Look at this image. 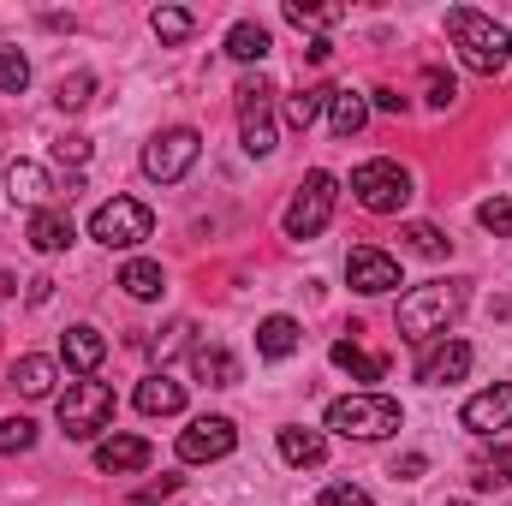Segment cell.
<instances>
[{"instance_id": "4fadbf2b", "label": "cell", "mask_w": 512, "mask_h": 506, "mask_svg": "<svg viewBox=\"0 0 512 506\" xmlns=\"http://www.w3.org/2000/svg\"><path fill=\"white\" fill-rule=\"evenodd\" d=\"M6 191H12V203L48 209L66 185H54V179H48V167H36V161H12V167H6ZM66 197H72V191H66Z\"/></svg>"}, {"instance_id": "44dd1931", "label": "cell", "mask_w": 512, "mask_h": 506, "mask_svg": "<svg viewBox=\"0 0 512 506\" xmlns=\"http://www.w3.org/2000/svg\"><path fill=\"white\" fill-rule=\"evenodd\" d=\"M280 459L298 465V471H304V465H322V459H328V441H322L316 429H280Z\"/></svg>"}, {"instance_id": "2e32d148", "label": "cell", "mask_w": 512, "mask_h": 506, "mask_svg": "<svg viewBox=\"0 0 512 506\" xmlns=\"http://www.w3.org/2000/svg\"><path fill=\"white\" fill-rule=\"evenodd\" d=\"M24 239H30L42 256H54V251H66L78 233H72V215H66V209H36L30 227H24Z\"/></svg>"}, {"instance_id": "4dcf8cb0", "label": "cell", "mask_w": 512, "mask_h": 506, "mask_svg": "<svg viewBox=\"0 0 512 506\" xmlns=\"http://www.w3.org/2000/svg\"><path fill=\"white\" fill-rule=\"evenodd\" d=\"M90 96H96V78H90V72H72V78H60V84H54V102H60L66 114L90 108Z\"/></svg>"}, {"instance_id": "4316f807", "label": "cell", "mask_w": 512, "mask_h": 506, "mask_svg": "<svg viewBox=\"0 0 512 506\" xmlns=\"http://www.w3.org/2000/svg\"><path fill=\"white\" fill-rule=\"evenodd\" d=\"M120 286H126L131 298H155L167 280H161V262H149V256H137V262H126L120 268Z\"/></svg>"}, {"instance_id": "836d02e7", "label": "cell", "mask_w": 512, "mask_h": 506, "mask_svg": "<svg viewBox=\"0 0 512 506\" xmlns=\"http://www.w3.org/2000/svg\"><path fill=\"white\" fill-rule=\"evenodd\" d=\"M149 24H155L161 42H185V36H191V12H179V6H155Z\"/></svg>"}, {"instance_id": "484cf974", "label": "cell", "mask_w": 512, "mask_h": 506, "mask_svg": "<svg viewBox=\"0 0 512 506\" xmlns=\"http://www.w3.org/2000/svg\"><path fill=\"white\" fill-rule=\"evenodd\" d=\"M328 102H334V84H310V90H298V96L286 102V120H292L298 131H310L316 120H322Z\"/></svg>"}, {"instance_id": "ac0fdd59", "label": "cell", "mask_w": 512, "mask_h": 506, "mask_svg": "<svg viewBox=\"0 0 512 506\" xmlns=\"http://www.w3.org/2000/svg\"><path fill=\"white\" fill-rule=\"evenodd\" d=\"M60 352H66V364H72V370H84V376H90V370L108 358V340H102L96 328H66V334H60Z\"/></svg>"}, {"instance_id": "8992f818", "label": "cell", "mask_w": 512, "mask_h": 506, "mask_svg": "<svg viewBox=\"0 0 512 506\" xmlns=\"http://www.w3.org/2000/svg\"><path fill=\"white\" fill-rule=\"evenodd\" d=\"M352 197L370 209V215H399L411 203V173L399 161H364L352 173Z\"/></svg>"}, {"instance_id": "cb8c5ba5", "label": "cell", "mask_w": 512, "mask_h": 506, "mask_svg": "<svg viewBox=\"0 0 512 506\" xmlns=\"http://www.w3.org/2000/svg\"><path fill=\"white\" fill-rule=\"evenodd\" d=\"M471 483L477 489H507L512 483V447H489L471 459Z\"/></svg>"}, {"instance_id": "60d3db41", "label": "cell", "mask_w": 512, "mask_h": 506, "mask_svg": "<svg viewBox=\"0 0 512 506\" xmlns=\"http://www.w3.org/2000/svg\"><path fill=\"white\" fill-rule=\"evenodd\" d=\"M376 108H382V114H405V96H399V90H376Z\"/></svg>"}, {"instance_id": "9c48e42d", "label": "cell", "mask_w": 512, "mask_h": 506, "mask_svg": "<svg viewBox=\"0 0 512 506\" xmlns=\"http://www.w3.org/2000/svg\"><path fill=\"white\" fill-rule=\"evenodd\" d=\"M197 149H203V137H197L191 126L161 131V137L143 149V173H149V179H161V185H173V179H185V173H191Z\"/></svg>"}, {"instance_id": "9a60e30c", "label": "cell", "mask_w": 512, "mask_h": 506, "mask_svg": "<svg viewBox=\"0 0 512 506\" xmlns=\"http://www.w3.org/2000/svg\"><path fill=\"white\" fill-rule=\"evenodd\" d=\"M143 465H149V441L143 435H108L96 447V471H108V477H126V471H143Z\"/></svg>"}, {"instance_id": "d4e9b609", "label": "cell", "mask_w": 512, "mask_h": 506, "mask_svg": "<svg viewBox=\"0 0 512 506\" xmlns=\"http://www.w3.org/2000/svg\"><path fill=\"white\" fill-rule=\"evenodd\" d=\"M12 387H18L24 399H48V393H54V364H48V358H18V364H12Z\"/></svg>"}, {"instance_id": "83f0119b", "label": "cell", "mask_w": 512, "mask_h": 506, "mask_svg": "<svg viewBox=\"0 0 512 506\" xmlns=\"http://www.w3.org/2000/svg\"><path fill=\"white\" fill-rule=\"evenodd\" d=\"M268 48H274V42H268V30H262V24H251V18L227 30V54H233V60H262Z\"/></svg>"}, {"instance_id": "e575fe53", "label": "cell", "mask_w": 512, "mask_h": 506, "mask_svg": "<svg viewBox=\"0 0 512 506\" xmlns=\"http://www.w3.org/2000/svg\"><path fill=\"white\" fill-rule=\"evenodd\" d=\"M477 221H483V233L507 239V233H512V197H489V203L477 209Z\"/></svg>"}, {"instance_id": "74e56055", "label": "cell", "mask_w": 512, "mask_h": 506, "mask_svg": "<svg viewBox=\"0 0 512 506\" xmlns=\"http://www.w3.org/2000/svg\"><path fill=\"white\" fill-rule=\"evenodd\" d=\"M173 489H179V477H161V483H149V489H137V495H131L126 506H161L167 495H173Z\"/></svg>"}, {"instance_id": "6da1fadb", "label": "cell", "mask_w": 512, "mask_h": 506, "mask_svg": "<svg viewBox=\"0 0 512 506\" xmlns=\"http://www.w3.org/2000/svg\"><path fill=\"white\" fill-rule=\"evenodd\" d=\"M465 310V280H429L417 292L399 298V340L423 346V340H441Z\"/></svg>"}, {"instance_id": "f546056e", "label": "cell", "mask_w": 512, "mask_h": 506, "mask_svg": "<svg viewBox=\"0 0 512 506\" xmlns=\"http://www.w3.org/2000/svg\"><path fill=\"white\" fill-rule=\"evenodd\" d=\"M346 12L340 6H304V0H286V24H298V30H328V24H340Z\"/></svg>"}, {"instance_id": "f35d334b", "label": "cell", "mask_w": 512, "mask_h": 506, "mask_svg": "<svg viewBox=\"0 0 512 506\" xmlns=\"http://www.w3.org/2000/svg\"><path fill=\"white\" fill-rule=\"evenodd\" d=\"M54 155L78 167V161H90V137H60V143H54Z\"/></svg>"}, {"instance_id": "8fae6325", "label": "cell", "mask_w": 512, "mask_h": 506, "mask_svg": "<svg viewBox=\"0 0 512 506\" xmlns=\"http://www.w3.org/2000/svg\"><path fill=\"white\" fill-rule=\"evenodd\" d=\"M346 280L364 292V298H376V292H393L399 286V262L376 245H358V251L346 256Z\"/></svg>"}, {"instance_id": "7402d4cb", "label": "cell", "mask_w": 512, "mask_h": 506, "mask_svg": "<svg viewBox=\"0 0 512 506\" xmlns=\"http://www.w3.org/2000/svg\"><path fill=\"white\" fill-rule=\"evenodd\" d=\"M191 370L209 381V387H233V381H239V358H233L227 346H197V352H191Z\"/></svg>"}, {"instance_id": "8d00e7d4", "label": "cell", "mask_w": 512, "mask_h": 506, "mask_svg": "<svg viewBox=\"0 0 512 506\" xmlns=\"http://www.w3.org/2000/svg\"><path fill=\"white\" fill-rule=\"evenodd\" d=\"M316 506H370V495H364L358 483H328V489L316 495Z\"/></svg>"}, {"instance_id": "b9f144b4", "label": "cell", "mask_w": 512, "mask_h": 506, "mask_svg": "<svg viewBox=\"0 0 512 506\" xmlns=\"http://www.w3.org/2000/svg\"><path fill=\"white\" fill-rule=\"evenodd\" d=\"M441 506H471V501H441Z\"/></svg>"}, {"instance_id": "ffe728a7", "label": "cell", "mask_w": 512, "mask_h": 506, "mask_svg": "<svg viewBox=\"0 0 512 506\" xmlns=\"http://www.w3.org/2000/svg\"><path fill=\"white\" fill-rule=\"evenodd\" d=\"M328 358H334V364H340L352 381H382V376H387V358L364 352L358 340H334V352H328Z\"/></svg>"}, {"instance_id": "7c38bea8", "label": "cell", "mask_w": 512, "mask_h": 506, "mask_svg": "<svg viewBox=\"0 0 512 506\" xmlns=\"http://www.w3.org/2000/svg\"><path fill=\"white\" fill-rule=\"evenodd\" d=\"M465 429L471 435H495V429H512V381H495V387H483L477 399H465Z\"/></svg>"}, {"instance_id": "f1b7e54d", "label": "cell", "mask_w": 512, "mask_h": 506, "mask_svg": "<svg viewBox=\"0 0 512 506\" xmlns=\"http://www.w3.org/2000/svg\"><path fill=\"white\" fill-rule=\"evenodd\" d=\"M399 239H405V251L429 256V262H435V256H447V251H453V239H441V233H435L429 221H411V227H405Z\"/></svg>"}, {"instance_id": "d6986e66", "label": "cell", "mask_w": 512, "mask_h": 506, "mask_svg": "<svg viewBox=\"0 0 512 506\" xmlns=\"http://www.w3.org/2000/svg\"><path fill=\"white\" fill-rule=\"evenodd\" d=\"M256 352L274 358V364L292 358V352H298V322H292V316H268V322H256Z\"/></svg>"}, {"instance_id": "7a4b0ae2", "label": "cell", "mask_w": 512, "mask_h": 506, "mask_svg": "<svg viewBox=\"0 0 512 506\" xmlns=\"http://www.w3.org/2000/svg\"><path fill=\"white\" fill-rule=\"evenodd\" d=\"M447 36H453L459 60H465L471 72H489V78H495L512 60V30L495 24L489 12H477V6H453V12H447Z\"/></svg>"}, {"instance_id": "ab89813d", "label": "cell", "mask_w": 512, "mask_h": 506, "mask_svg": "<svg viewBox=\"0 0 512 506\" xmlns=\"http://www.w3.org/2000/svg\"><path fill=\"white\" fill-rule=\"evenodd\" d=\"M423 471H429V459H423V453H405V459H393V477H405V483H417Z\"/></svg>"}, {"instance_id": "1f68e13d", "label": "cell", "mask_w": 512, "mask_h": 506, "mask_svg": "<svg viewBox=\"0 0 512 506\" xmlns=\"http://www.w3.org/2000/svg\"><path fill=\"white\" fill-rule=\"evenodd\" d=\"M24 84H30V60L0 42V90H6V96H24Z\"/></svg>"}, {"instance_id": "5b68a950", "label": "cell", "mask_w": 512, "mask_h": 506, "mask_svg": "<svg viewBox=\"0 0 512 506\" xmlns=\"http://www.w3.org/2000/svg\"><path fill=\"white\" fill-rule=\"evenodd\" d=\"M334 197H340L334 173H304V185L292 191V203H286V215H280L286 239H316V233L328 227V215H334Z\"/></svg>"}, {"instance_id": "d6a6232c", "label": "cell", "mask_w": 512, "mask_h": 506, "mask_svg": "<svg viewBox=\"0 0 512 506\" xmlns=\"http://www.w3.org/2000/svg\"><path fill=\"white\" fill-rule=\"evenodd\" d=\"M36 447V423L30 417H0V453H30Z\"/></svg>"}, {"instance_id": "e0dca14e", "label": "cell", "mask_w": 512, "mask_h": 506, "mask_svg": "<svg viewBox=\"0 0 512 506\" xmlns=\"http://www.w3.org/2000/svg\"><path fill=\"white\" fill-rule=\"evenodd\" d=\"M137 411L143 417H179L185 411V387L173 376H143L137 381Z\"/></svg>"}, {"instance_id": "5bb4252c", "label": "cell", "mask_w": 512, "mask_h": 506, "mask_svg": "<svg viewBox=\"0 0 512 506\" xmlns=\"http://www.w3.org/2000/svg\"><path fill=\"white\" fill-rule=\"evenodd\" d=\"M465 370H471V346H465V340H447V346H435V352L417 364V381H423V387H447V381H465Z\"/></svg>"}, {"instance_id": "277c9868", "label": "cell", "mask_w": 512, "mask_h": 506, "mask_svg": "<svg viewBox=\"0 0 512 506\" xmlns=\"http://www.w3.org/2000/svg\"><path fill=\"white\" fill-rule=\"evenodd\" d=\"M114 423V387L108 381H72L66 393H60V429L72 435V441H90V435H102Z\"/></svg>"}, {"instance_id": "d590c367", "label": "cell", "mask_w": 512, "mask_h": 506, "mask_svg": "<svg viewBox=\"0 0 512 506\" xmlns=\"http://www.w3.org/2000/svg\"><path fill=\"white\" fill-rule=\"evenodd\" d=\"M423 90H429V108H453V96H459V84H453L441 66H429V72H423Z\"/></svg>"}, {"instance_id": "30bf717a", "label": "cell", "mask_w": 512, "mask_h": 506, "mask_svg": "<svg viewBox=\"0 0 512 506\" xmlns=\"http://www.w3.org/2000/svg\"><path fill=\"white\" fill-rule=\"evenodd\" d=\"M233 447H239V429H233V417H197V423L179 435V459H185V465L227 459Z\"/></svg>"}, {"instance_id": "52a82bcc", "label": "cell", "mask_w": 512, "mask_h": 506, "mask_svg": "<svg viewBox=\"0 0 512 506\" xmlns=\"http://www.w3.org/2000/svg\"><path fill=\"white\" fill-rule=\"evenodd\" d=\"M155 233V215L137 203V197H114V203H102L96 215H90V239H102L108 251H131V245H143Z\"/></svg>"}, {"instance_id": "3957f363", "label": "cell", "mask_w": 512, "mask_h": 506, "mask_svg": "<svg viewBox=\"0 0 512 506\" xmlns=\"http://www.w3.org/2000/svg\"><path fill=\"white\" fill-rule=\"evenodd\" d=\"M399 423H405V411H399V399H387V393H346V399L328 405V429L346 435V441H382Z\"/></svg>"}, {"instance_id": "ba28073f", "label": "cell", "mask_w": 512, "mask_h": 506, "mask_svg": "<svg viewBox=\"0 0 512 506\" xmlns=\"http://www.w3.org/2000/svg\"><path fill=\"white\" fill-rule=\"evenodd\" d=\"M239 131H245L251 155H274V84L268 78L239 84Z\"/></svg>"}, {"instance_id": "603a6c76", "label": "cell", "mask_w": 512, "mask_h": 506, "mask_svg": "<svg viewBox=\"0 0 512 506\" xmlns=\"http://www.w3.org/2000/svg\"><path fill=\"white\" fill-rule=\"evenodd\" d=\"M328 120H334V137H358V131H364V120H370V102H364L358 90H334Z\"/></svg>"}]
</instances>
